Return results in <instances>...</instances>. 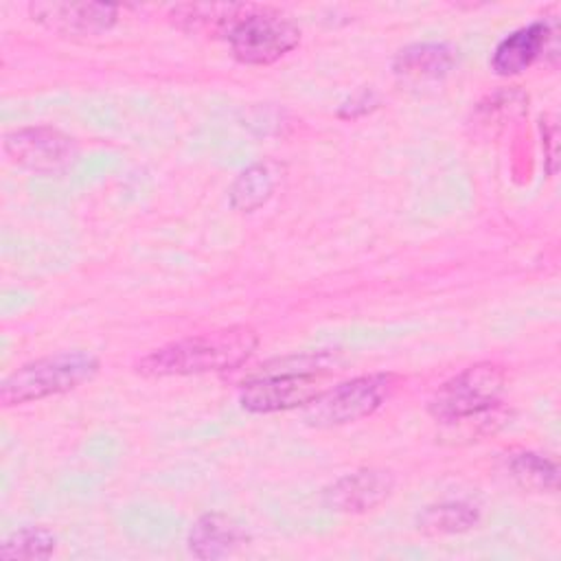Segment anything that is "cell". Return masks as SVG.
<instances>
[{
  "instance_id": "1",
  "label": "cell",
  "mask_w": 561,
  "mask_h": 561,
  "mask_svg": "<svg viewBox=\"0 0 561 561\" xmlns=\"http://www.w3.org/2000/svg\"><path fill=\"white\" fill-rule=\"evenodd\" d=\"M259 346V337L248 327H230L213 333L191 335L145 355L136 373L145 377H184L204 373H226L245 364Z\"/></svg>"
},
{
  "instance_id": "2",
  "label": "cell",
  "mask_w": 561,
  "mask_h": 561,
  "mask_svg": "<svg viewBox=\"0 0 561 561\" xmlns=\"http://www.w3.org/2000/svg\"><path fill=\"white\" fill-rule=\"evenodd\" d=\"M329 353H309L280 359L278 368H263L241 383L239 403L254 414L305 408L320 392V379L329 370Z\"/></svg>"
},
{
  "instance_id": "3",
  "label": "cell",
  "mask_w": 561,
  "mask_h": 561,
  "mask_svg": "<svg viewBox=\"0 0 561 561\" xmlns=\"http://www.w3.org/2000/svg\"><path fill=\"white\" fill-rule=\"evenodd\" d=\"M99 357L85 351H64L22 364L0 386L4 408L42 401L46 397L70 392L96 377Z\"/></svg>"
},
{
  "instance_id": "4",
  "label": "cell",
  "mask_w": 561,
  "mask_h": 561,
  "mask_svg": "<svg viewBox=\"0 0 561 561\" xmlns=\"http://www.w3.org/2000/svg\"><path fill=\"white\" fill-rule=\"evenodd\" d=\"M226 39L234 59L241 64L267 66L298 46L300 28L272 7L243 4Z\"/></svg>"
},
{
  "instance_id": "5",
  "label": "cell",
  "mask_w": 561,
  "mask_h": 561,
  "mask_svg": "<svg viewBox=\"0 0 561 561\" xmlns=\"http://www.w3.org/2000/svg\"><path fill=\"white\" fill-rule=\"evenodd\" d=\"M504 381V370L495 364L480 362L467 366L434 392L430 399V414L436 421L451 425L489 412L500 405Z\"/></svg>"
},
{
  "instance_id": "6",
  "label": "cell",
  "mask_w": 561,
  "mask_h": 561,
  "mask_svg": "<svg viewBox=\"0 0 561 561\" xmlns=\"http://www.w3.org/2000/svg\"><path fill=\"white\" fill-rule=\"evenodd\" d=\"M392 390V375H362L322 390L302 408V419L313 427H337L377 412Z\"/></svg>"
},
{
  "instance_id": "7",
  "label": "cell",
  "mask_w": 561,
  "mask_h": 561,
  "mask_svg": "<svg viewBox=\"0 0 561 561\" xmlns=\"http://www.w3.org/2000/svg\"><path fill=\"white\" fill-rule=\"evenodd\" d=\"M2 149L13 164L37 173L59 171L68 167L77 156L75 140L68 134L46 125L9 131L4 136Z\"/></svg>"
},
{
  "instance_id": "8",
  "label": "cell",
  "mask_w": 561,
  "mask_h": 561,
  "mask_svg": "<svg viewBox=\"0 0 561 561\" xmlns=\"http://www.w3.org/2000/svg\"><path fill=\"white\" fill-rule=\"evenodd\" d=\"M31 18L59 35H99L118 18L116 4L105 2H31Z\"/></svg>"
},
{
  "instance_id": "9",
  "label": "cell",
  "mask_w": 561,
  "mask_h": 561,
  "mask_svg": "<svg viewBox=\"0 0 561 561\" xmlns=\"http://www.w3.org/2000/svg\"><path fill=\"white\" fill-rule=\"evenodd\" d=\"M394 478L386 469H357L337 478L327 491L324 502L337 513H366L390 497Z\"/></svg>"
},
{
  "instance_id": "10",
  "label": "cell",
  "mask_w": 561,
  "mask_h": 561,
  "mask_svg": "<svg viewBox=\"0 0 561 561\" xmlns=\"http://www.w3.org/2000/svg\"><path fill=\"white\" fill-rule=\"evenodd\" d=\"M552 31L546 20H535L522 28H515L497 42L491 55V70L500 77H513L528 70L543 53Z\"/></svg>"
},
{
  "instance_id": "11",
  "label": "cell",
  "mask_w": 561,
  "mask_h": 561,
  "mask_svg": "<svg viewBox=\"0 0 561 561\" xmlns=\"http://www.w3.org/2000/svg\"><path fill=\"white\" fill-rule=\"evenodd\" d=\"M188 552L197 559H224L245 543L243 528L224 513L197 517L186 537Z\"/></svg>"
},
{
  "instance_id": "12",
  "label": "cell",
  "mask_w": 561,
  "mask_h": 561,
  "mask_svg": "<svg viewBox=\"0 0 561 561\" xmlns=\"http://www.w3.org/2000/svg\"><path fill=\"white\" fill-rule=\"evenodd\" d=\"M456 64V50L445 42H423L401 48L392 59V70L405 81L443 79Z\"/></svg>"
},
{
  "instance_id": "13",
  "label": "cell",
  "mask_w": 561,
  "mask_h": 561,
  "mask_svg": "<svg viewBox=\"0 0 561 561\" xmlns=\"http://www.w3.org/2000/svg\"><path fill=\"white\" fill-rule=\"evenodd\" d=\"M283 178V167L274 160H261L243 169L228 191V202L239 213L261 208L276 191Z\"/></svg>"
},
{
  "instance_id": "14",
  "label": "cell",
  "mask_w": 561,
  "mask_h": 561,
  "mask_svg": "<svg viewBox=\"0 0 561 561\" xmlns=\"http://www.w3.org/2000/svg\"><path fill=\"white\" fill-rule=\"evenodd\" d=\"M241 11L243 4H178L173 7L171 18L184 31L226 39Z\"/></svg>"
},
{
  "instance_id": "15",
  "label": "cell",
  "mask_w": 561,
  "mask_h": 561,
  "mask_svg": "<svg viewBox=\"0 0 561 561\" xmlns=\"http://www.w3.org/2000/svg\"><path fill=\"white\" fill-rule=\"evenodd\" d=\"M480 522V511L471 502L454 500L423 508L416 517V528L425 535H458L471 530Z\"/></svg>"
},
{
  "instance_id": "16",
  "label": "cell",
  "mask_w": 561,
  "mask_h": 561,
  "mask_svg": "<svg viewBox=\"0 0 561 561\" xmlns=\"http://www.w3.org/2000/svg\"><path fill=\"white\" fill-rule=\"evenodd\" d=\"M511 478L530 493H550L557 489L559 469L557 465L535 451H519L508 458Z\"/></svg>"
},
{
  "instance_id": "17",
  "label": "cell",
  "mask_w": 561,
  "mask_h": 561,
  "mask_svg": "<svg viewBox=\"0 0 561 561\" xmlns=\"http://www.w3.org/2000/svg\"><path fill=\"white\" fill-rule=\"evenodd\" d=\"M57 548V537L44 526H24L9 533L0 543L4 561H37L48 559Z\"/></svg>"
},
{
  "instance_id": "18",
  "label": "cell",
  "mask_w": 561,
  "mask_h": 561,
  "mask_svg": "<svg viewBox=\"0 0 561 561\" xmlns=\"http://www.w3.org/2000/svg\"><path fill=\"white\" fill-rule=\"evenodd\" d=\"M377 103H379V99H377V94H375L373 90H362V92H357L355 96H351V99L340 107L337 114H340L342 118H359V116L368 114L370 110H375Z\"/></svg>"
}]
</instances>
